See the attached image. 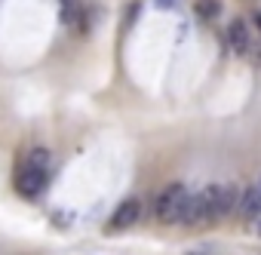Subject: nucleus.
<instances>
[{"mask_svg":"<svg viewBox=\"0 0 261 255\" xmlns=\"http://www.w3.org/2000/svg\"><path fill=\"white\" fill-rule=\"evenodd\" d=\"M188 197H191V191L185 188V185H166L160 194H157V200H154V215H157V221H163V224H175V221H181V212H185V203H188Z\"/></svg>","mask_w":261,"mask_h":255,"instance_id":"nucleus-1","label":"nucleus"},{"mask_svg":"<svg viewBox=\"0 0 261 255\" xmlns=\"http://www.w3.org/2000/svg\"><path fill=\"white\" fill-rule=\"evenodd\" d=\"M206 194V203H209V212H212V221L230 215L240 203V188L237 185H206L203 188Z\"/></svg>","mask_w":261,"mask_h":255,"instance_id":"nucleus-2","label":"nucleus"},{"mask_svg":"<svg viewBox=\"0 0 261 255\" xmlns=\"http://www.w3.org/2000/svg\"><path fill=\"white\" fill-rule=\"evenodd\" d=\"M227 43H230V49H233L240 59H255V62H261L258 40H255V34L249 31V25H246L243 19H233V22L227 25Z\"/></svg>","mask_w":261,"mask_h":255,"instance_id":"nucleus-3","label":"nucleus"},{"mask_svg":"<svg viewBox=\"0 0 261 255\" xmlns=\"http://www.w3.org/2000/svg\"><path fill=\"white\" fill-rule=\"evenodd\" d=\"M206 221H212V212H209V203H206V194L200 191V194H191L188 197V203H185V212H181V221L178 224H206Z\"/></svg>","mask_w":261,"mask_h":255,"instance_id":"nucleus-4","label":"nucleus"},{"mask_svg":"<svg viewBox=\"0 0 261 255\" xmlns=\"http://www.w3.org/2000/svg\"><path fill=\"white\" fill-rule=\"evenodd\" d=\"M46 182H49V172L28 163V166L22 169V175H19V191H22L25 197H37V194L46 188Z\"/></svg>","mask_w":261,"mask_h":255,"instance_id":"nucleus-5","label":"nucleus"},{"mask_svg":"<svg viewBox=\"0 0 261 255\" xmlns=\"http://www.w3.org/2000/svg\"><path fill=\"white\" fill-rule=\"evenodd\" d=\"M139 215H142V200L129 197V200H123V203L117 206V212L111 215V227H117V231L133 227V224L139 221Z\"/></svg>","mask_w":261,"mask_h":255,"instance_id":"nucleus-6","label":"nucleus"},{"mask_svg":"<svg viewBox=\"0 0 261 255\" xmlns=\"http://www.w3.org/2000/svg\"><path fill=\"white\" fill-rule=\"evenodd\" d=\"M240 212H243V218L246 221H255V218H261V185H252L243 197H240Z\"/></svg>","mask_w":261,"mask_h":255,"instance_id":"nucleus-7","label":"nucleus"},{"mask_svg":"<svg viewBox=\"0 0 261 255\" xmlns=\"http://www.w3.org/2000/svg\"><path fill=\"white\" fill-rule=\"evenodd\" d=\"M194 13L203 16V19H218V16H221V4H218V0H197V4H194Z\"/></svg>","mask_w":261,"mask_h":255,"instance_id":"nucleus-8","label":"nucleus"},{"mask_svg":"<svg viewBox=\"0 0 261 255\" xmlns=\"http://www.w3.org/2000/svg\"><path fill=\"white\" fill-rule=\"evenodd\" d=\"M80 19V7L74 4V0H65V4H62V22L65 25H74Z\"/></svg>","mask_w":261,"mask_h":255,"instance_id":"nucleus-9","label":"nucleus"},{"mask_svg":"<svg viewBox=\"0 0 261 255\" xmlns=\"http://www.w3.org/2000/svg\"><path fill=\"white\" fill-rule=\"evenodd\" d=\"M28 163L31 166H40V169H49V151L46 148H34L31 157H28Z\"/></svg>","mask_w":261,"mask_h":255,"instance_id":"nucleus-10","label":"nucleus"},{"mask_svg":"<svg viewBox=\"0 0 261 255\" xmlns=\"http://www.w3.org/2000/svg\"><path fill=\"white\" fill-rule=\"evenodd\" d=\"M188 255H212V249H194V252H188Z\"/></svg>","mask_w":261,"mask_h":255,"instance_id":"nucleus-11","label":"nucleus"},{"mask_svg":"<svg viewBox=\"0 0 261 255\" xmlns=\"http://www.w3.org/2000/svg\"><path fill=\"white\" fill-rule=\"evenodd\" d=\"M157 4H160V7H172V0H157Z\"/></svg>","mask_w":261,"mask_h":255,"instance_id":"nucleus-12","label":"nucleus"},{"mask_svg":"<svg viewBox=\"0 0 261 255\" xmlns=\"http://www.w3.org/2000/svg\"><path fill=\"white\" fill-rule=\"evenodd\" d=\"M258 237H261V221H258Z\"/></svg>","mask_w":261,"mask_h":255,"instance_id":"nucleus-13","label":"nucleus"}]
</instances>
